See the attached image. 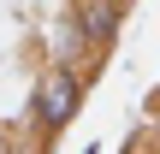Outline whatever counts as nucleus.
<instances>
[{"mask_svg": "<svg viewBox=\"0 0 160 154\" xmlns=\"http://www.w3.org/2000/svg\"><path fill=\"white\" fill-rule=\"evenodd\" d=\"M89 83L95 77L83 65H59V59H48L36 71V83H30V131H36V142H53V137H65L77 125V113L89 101Z\"/></svg>", "mask_w": 160, "mask_h": 154, "instance_id": "obj_1", "label": "nucleus"}, {"mask_svg": "<svg viewBox=\"0 0 160 154\" xmlns=\"http://www.w3.org/2000/svg\"><path fill=\"white\" fill-rule=\"evenodd\" d=\"M71 18H77L89 53L107 59V53L119 47V30H125V0H71Z\"/></svg>", "mask_w": 160, "mask_h": 154, "instance_id": "obj_2", "label": "nucleus"}, {"mask_svg": "<svg viewBox=\"0 0 160 154\" xmlns=\"http://www.w3.org/2000/svg\"><path fill=\"white\" fill-rule=\"evenodd\" d=\"M6 154H48V142H6Z\"/></svg>", "mask_w": 160, "mask_h": 154, "instance_id": "obj_3", "label": "nucleus"}, {"mask_svg": "<svg viewBox=\"0 0 160 154\" xmlns=\"http://www.w3.org/2000/svg\"><path fill=\"white\" fill-rule=\"evenodd\" d=\"M83 154H95V148H83Z\"/></svg>", "mask_w": 160, "mask_h": 154, "instance_id": "obj_4", "label": "nucleus"}, {"mask_svg": "<svg viewBox=\"0 0 160 154\" xmlns=\"http://www.w3.org/2000/svg\"><path fill=\"white\" fill-rule=\"evenodd\" d=\"M125 6H131V0H125Z\"/></svg>", "mask_w": 160, "mask_h": 154, "instance_id": "obj_5", "label": "nucleus"}, {"mask_svg": "<svg viewBox=\"0 0 160 154\" xmlns=\"http://www.w3.org/2000/svg\"><path fill=\"white\" fill-rule=\"evenodd\" d=\"M154 154H160V148H154Z\"/></svg>", "mask_w": 160, "mask_h": 154, "instance_id": "obj_6", "label": "nucleus"}]
</instances>
